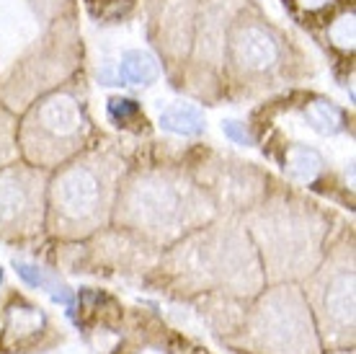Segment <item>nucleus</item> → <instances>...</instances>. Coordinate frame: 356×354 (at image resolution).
<instances>
[{
	"instance_id": "nucleus-5",
	"label": "nucleus",
	"mask_w": 356,
	"mask_h": 354,
	"mask_svg": "<svg viewBox=\"0 0 356 354\" xmlns=\"http://www.w3.org/2000/svg\"><path fill=\"white\" fill-rule=\"evenodd\" d=\"M161 127L168 130V132L194 137V134H199L204 130V114L196 107H191V104L178 101V104H170L168 109L161 111Z\"/></svg>"
},
{
	"instance_id": "nucleus-15",
	"label": "nucleus",
	"mask_w": 356,
	"mask_h": 354,
	"mask_svg": "<svg viewBox=\"0 0 356 354\" xmlns=\"http://www.w3.org/2000/svg\"><path fill=\"white\" fill-rule=\"evenodd\" d=\"M0 282H3V272H0Z\"/></svg>"
},
{
	"instance_id": "nucleus-4",
	"label": "nucleus",
	"mask_w": 356,
	"mask_h": 354,
	"mask_svg": "<svg viewBox=\"0 0 356 354\" xmlns=\"http://www.w3.org/2000/svg\"><path fill=\"white\" fill-rule=\"evenodd\" d=\"M161 75L158 60L145 49H129L122 54L119 62V80L129 83V86H147Z\"/></svg>"
},
{
	"instance_id": "nucleus-12",
	"label": "nucleus",
	"mask_w": 356,
	"mask_h": 354,
	"mask_svg": "<svg viewBox=\"0 0 356 354\" xmlns=\"http://www.w3.org/2000/svg\"><path fill=\"white\" fill-rule=\"evenodd\" d=\"M222 132L230 137L232 142H238V145H253V137L245 132V127L241 122H222Z\"/></svg>"
},
{
	"instance_id": "nucleus-10",
	"label": "nucleus",
	"mask_w": 356,
	"mask_h": 354,
	"mask_svg": "<svg viewBox=\"0 0 356 354\" xmlns=\"http://www.w3.org/2000/svg\"><path fill=\"white\" fill-rule=\"evenodd\" d=\"M108 111H111V116L119 119V122H124V119H129V116L140 114L137 104H134V101H127V98H114V101H108Z\"/></svg>"
},
{
	"instance_id": "nucleus-8",
	"label": "nucleus",
	"mask_w": 356,
	"mask_h": 354,
	"mask_svg": "<svg viewBox=\"0 0 356 354\" xmlns=\"http://www.w3.org/2000/svg\"><path fill=\"white\" fill-rule=\"evenodd\" d=\"M24 207V189L16 181H0V217H10Z\"/></svg>"
},
{
	"instance_id": "nucleus-14",
	"label": "nucleus",
	"mask_w": 356,
	"mask_h": 354,
	"mask_svg": "<svg viewBox=\"0 0 356 354\" xmlns=\"http://www.w3.org/2000/svg\"><path fill=\"white\" fill-rule=\"evenodd\" d=\"M305 8H310V10H315V8H321V6H325L328 0H300Z\"/></svg>"
},
{
	"instance_id": "nucleus-9",
	"label": "nucleus",
	"mask_w": 356,
	"mask_h": 354,
	"mask_svg": "<svg viewBox=\"0 0 356 354\" xmlns=\"http://www.w3.org/2000/svg\"><path fill=\"white\" fill-rule=\"evenodd\" d=\"M330 39L339 47H351V42H354V16H341L330 26Z\"/></svg>"
},
{
	"instance_id": "nucleus-7",
	"label": "nucleus",
	"mask_w": 356,
	"mask_h": 354,
	"mask_svg": "<svg viewBox=\"0 0 356 354\" xmlns=\"http://www.w3.org/2000/svg\"><path fill=\"white\" fill-rule=\"evenodd\" d=\"M289 174H292L294 178H300V181H312V178L321 174V166L323 160L321 155L312 151V148H292L289 151Z\"/></svg>"
},
{
	"instance_id": "nucleus-2",
	"label": "nucleus",
	"mask_w": 356,
	"mask_h": 354,
	"mask_svg": "<svg viewBox=\"0 0 356 354\" xmlns=\"http://www.w3.org/2000/svg\"><path fill=\"white\" fill-rule=\"evenodd\" d=\"M57 199L63 202V210L70 215H86L93 210L98 199V181L86 169H75L65 174L57 184Z\"/></svg>"
},
{
	"instance_id": "nucleus-13",
	"label": "nucleus",
	"mask_w": 356,
	"mask_h": 354,
	"mask_svg": "<svg viewBox=\"0 0 356 354\" xmlns=\"http://www.w3.org/2000/svg\"><path fill=\"white\" fill-rule=\"evenodd\" d=\"M52 300L63 302V305H72V295L67 293V287H54L52 290Z\"/></svg>"
},
{
	"instance_id": "nucleus-6",
	"label": "nucleus",
	"mask_w": 356,
	"mask_h": 354,
	"mask_svg": "<svg viewBox=\"0 0 356 354\" xmlns=\"http://www.w3.org/2000/svg\"><path fill=\"white\" fill-rule=\"evenodd\" d=\"M305 116L312 124V130H318L321 134H336L341 130V124H343V114L333 104H328V101L310 104V107L305 109Z\"/></svg>"
},
{
	"instance_id": "nucleus-1",
	"label": "nucleus",
	"mask_w": 356,
	"mask_h": 354,
	"mask_svg": "<svg viewBox=\"0 0 356 354\" xmlns=\"http://www.w3.org/2000/svg\"><path fill=\"white\" fill-rule=\"evenodd\" d=\"M232 52H235V60L245 65L248 70H266L279 57V47L266 29L248 24V26H241V31L232 39Z\"/></svg>"
},
{
	"instance_id": "nucleus-11",
	"label": "nucleus",
	"mask_w": 356,
	"mask_h": 354,
	"mask_svg": "<svg viewBox=\"0 0 356 354\" xmlns=\"http://www.w3.org/2000/svg\"><path fill=\"white\" fill-rule=\"evenodd\" d=\"M16 272L24 277L29 284H34V287H49V279H47L44 272H39L36 266L24 264V261H16Z\"/></svg>"
},
{
	"instance_id": "nucleus-3",
	"label": "nucleus",
	"mask_w": 356,
	"mask_h": 354,
	"mask_svg": "<svg viewBox=\"0 0 356 354\" xmlns=\"http://www.w3.org/2000/svg\"><path fill=\"white\" fill-rule=\"evenodd\" d=\"M39 124L54 134H72L81 127V111L78 104L65 93H54L39 109Z\"/></svg>"
}]
</instances>
